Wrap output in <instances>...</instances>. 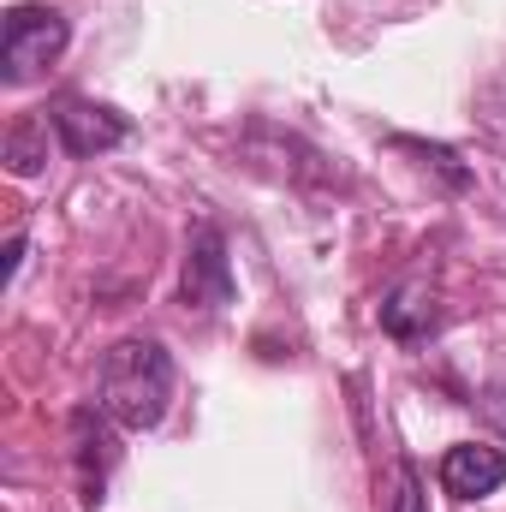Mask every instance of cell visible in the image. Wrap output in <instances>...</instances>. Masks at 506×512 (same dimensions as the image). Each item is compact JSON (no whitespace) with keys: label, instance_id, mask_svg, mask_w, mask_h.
I'll return each mask as SVG.
<instances>
[{"label":"cell","instance_id":"2","mask_svg":"<svg viewBox=\"0 0 506 512\" xmlns=\"http://www.w3.org/2000/svg\"><path fill=\"white\" fill-rule=\"evenodd\" d=\"M66 18L54 12V6H12L6 12V30H0V78L18 90V84H30V78H42L60 54H66Z\"/></svg>","mask_w":506,"mask_h":512},{"label":"cell","instance_id":"7","mask_svg":"<svg viewBox=\"0 0 506 512\" xmlns=\"http://www.w3.org/2000/svg\"><path fill=\"white\" fill-rule=\"evenodd\" d=\"M381 328H387L399 346H423V340L441 328V304H435V292L417 286V280L393 286V292L381 298Z\"/></svg>","mask_w":506,"mask_h":512},{"label":"cell","instance_id":"5","mask_svg":"<svg viewBox=\"0 0 506 512\" xmlns=\"http://www.w3.org/2000/svg\"><path fill=\"white\" fill-rule=\"evenodd\" d=\"M185 304H197V310L233 304V256H227L221 227H197L185 245Z\"/></svg>","mask_w":506,"mask_h":512},{"label":"cell","instance_id":"9","mask_svg":"<svg viewBox=\"0 0 506 512\" xmlns=\"http://www.w3.org/2000/svg\"><path fill=\"white\" fill-rule=\"evenodd\" d=\"M393 149H405V155H423V161H435V167L447 173V185H453V191H465V185H471V167H465V161H459V155H453L447 143H423V137H393Z\"/></svg>","mask_w":506,"mask_h":512},{"label":"cell","instance_id":"4","mask_svg":"<svg viewBox=\"0 0 506 512\" xmlns=\"http://www.w3.org/2000/svg\"><path fill=\"white\" fill-rule=\"evenodd\" d=\"M48 120L60 131V149H66V155H108V149H120L131 137L126 114H114V108H102V102H84V96H60V102L48 108Z\"/></svg>","mask_w":506,"mask_h":512},{"label":"cell","instance_id":"3","mask_svg":"<svg viewBox=\"0 0 506 512\" xmlns=\"http://www.w3.org/2000/svg\"><path fill=\"white\" fill-rule=\"evenodd\" d=\"M108 423H114V417H108L102 405H78V411H72V465H78V501H84V512H96L108 501V471H114V459H120Z\"/></svg>","mask_w":506,"mask_h":512},{"label":"cell","instance_id":"1","mask_svg":"<svg viewBox=\"0 0 506 512\" xmlns=\"http://www.w3.org/2000/svg\"><path fill=\"white\" fill-rule=\"evenodd\" d=\"M167 399H173V358L155 346V340H120L102 352V370H96V405L120 423V429H155L167 417Z\"/></svg>","mask_w":506,"mask_h":512},{"label":"cell","instance_id":"6","mask_svg":"<svg viewBox=\"0 0 506 512\" xmlns=\"http://www.w3.org/2000/svg\"><path fill=\"white\" fill-rule=\"evenodd\" d=\"M506 483V453L489 441H459L441 453V489L453 501H489Z\"/></svg>","mask_w":506,"mask_h":512},{"label":"cell","instance_id":"10","mask_svg":"<svg viewBox=\"0 0 506 512\" xmlns=\"http://www.w3.org/2000/svg\"><path fill=\"white\" fill-rule=\"evenodd\" d=\"M387 512H429V501H423V477H417L411 465H399V489H393V507Z\"/></svg>","mask_w":506,"mask_h":512},{"label":"cell","instance_id":"8","mask_svg":"<svg viewBox=\"0 0 506 512\" xmlns=\"http://www.w3.org/2000/svg\"><path fill=\"white\" fill-rule=\"evenodd\" d=\"M42 161H48V114H24L6 131V167L18 179H30V173H42Z\"/></svg>","mask_w":506,"mask_h":512}]
</instances>
